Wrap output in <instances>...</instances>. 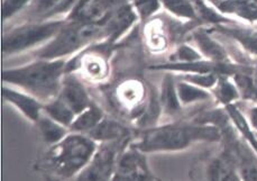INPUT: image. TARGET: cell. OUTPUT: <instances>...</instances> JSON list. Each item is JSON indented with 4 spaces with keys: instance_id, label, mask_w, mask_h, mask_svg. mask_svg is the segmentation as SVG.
<instances>
[{
    "instance_id": "6da1fadb",
    "label": "cell",
    "mask_w": 257,
    "mask_h": 181,
    "mask_svg": "<svg viewBox=\"0 0 257 181\" xmlns=\"http://www.w3.org/2000/svg\"><path fill=\"white\" fill-rule=\"evenodd\" d=\"M66 63L64 59L39 58L31 63L4 70V82L15 85L18 89L47 103L59 96L62 82L65 77Z\"/></svg>"
},
{
    "instance_id": "7a4b0ae2",
    "label": "cell",
    "mask_w": 257,
    "mask_h": 181,
    "mask_svg": "<svg viewBox=\"0 0 257 181\" xmlns=\"http://www.w3.org/2000/svg\"><path fill=\"white\" fill-rule=\"evenodd\" d=\"M219 137L216 127L177 123L146 128L132 145L144 153L171 152L183 150L196 141H218Z\"/></svg>"
},
{
    "instance_id": "3957f363",
    "label": "cell",
    "mask_w": 257,
    "mask_h": 181,
    "mask_svg": "<svg viewBox=\"0 0 257 181\" xmlns=\"http://www.w3.org/2000/svg\"><path fill=\"white\" fill-rule=\"evenodd\" d=\"M97 147V142L89 135L70 132L64 139L51 145L45 162L52 172L62 178L78 177L92 159Z\"/></svg>"
},
{
    "instance_id": "277c9868",
    "label": "cell",
    "mask_w": 257,
    "mask_h": 181,
    "mask_svg": "<svg viewBox=\"0 0 257 181\" xmlns=\"http://www.w3.org/2000/svg\"><path fill=\"white\" fill-rule=\"evenodd\" d=\"M102 40H104L102 24L66 20L58 34L41 47L37 56L50 60L64 59Z\"/></svg>"
},
{
    "instance_id": "5b68a950",
    "label": "cell",
    "mask_w": 257,
    "mask_h": 181,
    "mask_svg": "<svg viewBox=\"0 0 257 181\" xmlns=\"http://www.w3.org/2000/svg\"><path fill=\"white\" fill-rule=\"evenodd\" d=\"M65 23L66 18H47L45 21L27 23L13 28L3 37L2 50L4 55L21 53L37 45H45L58 34Z\"/></svg>"
},
{
    "instance_id": "8992f818",
    "label": "cell",
    "mask_w": 257,
    "mask_h": 181,
    "mask_svg": "<svg viewBox=\"0 0 257 181\" xmlns=\"http://www.w3.org/2000/svg\"><path fill=\"white\" fill-rule=\"evenodd\" d=\"M126 142L127 139L100 143L92 159L77 178L81 180H112L119 156L125 150L122 144Z\"/></svg>"
},
{
    "instance_id": "52a82bcc",
    "label": "cell",
    "mask_w": 257,
    "mask_h": 181,
    "mask_svg": "<svg viewBox=\"0 0 257 181\" xmlns=\"http://www.w3.org/2000/svg\"><path fill=\"white\" fill-rule=\"evenodd\" d=\"M154 179L147 164L144 152L130 145L123 150L117 162L112 180H151Z\"/></svg>"
},
{
    "instance_id": "ba28073f",
    "label": "cell",
    "mask_w": 257,
    "mask_h": 181,
    "mask_svg": "<svg viewBox=\"0 0 257 181\" xmlns=\"http://www.w3.org/2000/svg\"><path fill=\"white\" fill-rule=\"evenodd\" d=\"M139 20L140 17L131 3L123 4L102 23H100L102 24L104 30V41L107 42V44L116 43Z\"/></svg>"
},
{
    "instance_id": "9c48e42d",
    "label": "cell",
    "mask_w": 257,
    "mask_h": 181,
    "mask_svg": "<svg viewBox=\"0 0 257 181\" xmlns=\"http://www.w3.org/2000/svg\"><path fill=\"white\" fill-rule=\"evenodd\" d=\"M2 96L5 102H8L15 106L28 121L37 123L43 113V104L36 97L27 94L21 89H13L4 87Z\"/></svg>"
},
{
    "instance_id": "30bf717a",
    "label": "cell",
    "mask_w": 257,
    "mask_h": 181,
    "mask_svg": "<svg viewBox=\"0 0 257 181\" xmlns=\"http://www.w3.org/2000/svg\"><path fill=\"white\" fill-rule=\"evenodd\" d=\"M59 97L72 109L75 115H79L92 104L84 85L73 75H65Z\"/></svg>"
},
{
    "instance_id": "8fae6325",
    "label": "cell",
    "mask_w": 257,
    "mask_h": 181,
    "mask_svg": "<svg viewBox=\"0 0 257 181\" xmlns=\"http://www.w3.org/2000/svg\"><path fill=\"white\" fill-rule=\"evenodd\" d=\"M126 3L128 0H90L78 14L66 20L83 23H102L117 8Z\"/></svg>"
},
{
    "instance_id": "7c38bea8",
    "label": "cell",
    "mask_w": 257,
    "mask_h": 181,
    "mask_svg": "<svg viewBox=\"0 0 257 181\" xmlns=\"http://www.w3.org/2000/svg\"><path fill=\"white\" fill-rule=\"evenodd\" d=\"M78 68L85 78L93 81H101L109 73L107 56L101 52L90 51L88 54H79Z\"/></svg>"
},
{
    "instance_id": "4fadbf2b",
    "label": "cell",
    "mask_w": 257,
    "mask_h": 181,
    "mask_svg": "<svg viewBox=\"0 0 257 181\" xmlns=\"http://www.w3.org/2000/svg\"><path fill=\"white\" fill-rule=\"evenodd\" d=\"M87 135L99 143L125 140L130 136L127 128L123 127L121 124L106 117H103L101 122L93 130L90 131Z\"/></svg>"
},
{
    "instance_id": "5bb4252c",
    "label": "cell",
    "mask_w": 257,
    "mask_h": 181,
    "mask_svg": "<svg viewBox=\"0 0 257 181\" xmlns=\"http://www.w3.org/2000/svg\"><path fill=\"white\" fill-rule=\"evenodd\" d=\"M159 101L161 109L168 115L173 116L181 111V102L179 99L177 83L174 82L172 74L166 73L162 81Z\"/></svg>"
},
{
    "instance_id": "9a60e30c",
    "label": "cell",
    "mask_w": 257,
    "mask_h": 181,
    "mask_svg": "<svg viewBox=\"0 0 257 181\" xmlns=\"http://www.w3.org/2000/svg\"><path fill=\"white\" fill-rule=\"evenodd\" d=\"M103 118V114L97 105L93 103L90 106L84 109L82 113L75 116L73 123L69 127L70 132L82 133V134H88V133L93 130L98 124L101 122Z\"/></svg>"
},
{
    "instance_id": "2e32d148",
    "label": "cell",
    "mask_w": 257,
    "mask_h": 181,
    "mask_svg": "<svg viewBox=\"0 0 257 181\" xmlns=\"http://www.w3.org/2000/svg\"><path fill=\"white\" fill-rule=\"evenodd\" d=\"M36 125L39 126L43 140L50 145H53L55 143L60 142L70 133V130L68 127H65L62 125V124L54 121L53 118L46 115L44 112L42 113V115L39 118V121H37Z\"/></svg>"
},
{
    "instance_id": "e0dca14e",
    "label": "cell",
    "mask_w": 257,
    "mask_h": 181,
    "mask_svg": "<svg viewBox=\"0 0 257 181\" xmlns=\"http://www.w3.org/2000/svg\"><path fill=\"white\" fill-rule=\"evenodd\" d=\"M117 98L122 106L136 108L145 98V89L140 81H126L117 89Z\"/></svg>"
},
{
    "instance_id": "ac0fdd59",
    "label": "cell",
    "mask_w": 257,
    "mask_h": 181,
    "mask_svg": "<svg viewBox=\"0 0 257 181\" xmlns=\"http://www.w3.org/2000/svg\"><path fill=\"white\" fill-rule=\"evenodd\" d=\"M43 112L49 115L54 121L62 124L65 127H70L75 118L74 112L71 109L64 101L58 96L52 101L44 103L43 105Z\"/></svg>"
},
{
    "instance_id": "d6986e66",
    "label": "cell",
    "mask_w": 257,
    "mask_h": 181,
    "mask_svg": "<svg viewBox=\"0 0 257 181\" xmlns=\"http://www.w3.org/2000/svg\"><path fill=\"white\" fill-rule=\"evenodd\" d=\"M194 41L202 53L207 55L211 61L225 62L227 60L225 50L204 32L194 33Z\"/></svg>"
},
{
    "instance_id": "ffe728a7",
    "label": "cell",
    "mask_w": 257,
    "mask_h": 181,
    "mask_svg": "<svg viewBox=\"0 0 257 181\" xmlns=\"http://www.w3.org/2000/svg\"><path fill=\"white\" fill-rule=\"evenodd\" d=\"M219 9L225 13H230L234 15L248 21L257 20V4L251 0H228V2L219 5Z\"/></svg>"
},
{
    "instance_id": "44dd1931",
    "label": "cell",
    "mask_w": 257,
    "mask_h": 181,
    "mask_svg": "<svg viewBox=\"0 0 257 181\" xmlns=\"http://www.w3.org/2000/svg\"><path fill=\"white\" fill-rule=\"evenodd\" d=\"M177 90L181 104L184 105H189L200 101H206V99H209V97H210V95L203 88L193 83L187 82V81L178 82Z\"/></svg>"
},
{
    "instance_id": "7402d4cb",
    "label": "cell",
    "mask_w": 257,
    "mask_h": 181,
    "mask_svg": "<svg viewBox=\"0 0 257 181\" xmlns=\"http://www.w3.org/2000/svg\"><path fill=\"white\" fill-rule=\"evenodd\" d=\"M162 6L174 16L187 20H197L196 9L191 0H161Z\"/></svg>"
},
{
    "instance_id": "603a6c76",
    "label": "cell",
    "mask_w": 257,
    "mask_h": 181,
    "mask_svg": "<svg viewBox=\"0 0 257 181\" xmlns=\"http://www.w3.org/2000/svg\"><path fill=\"white\" fill-rule=\"evenodd\" d=\"M208 178L212 180H236L238 179V175L227 160L216 159L209 165Z\"/></svg>"
},
{
    "instance_id": "cb8c5ba5",
    "label": "cell",
    "mask_w": 257,
    "mask_h": 181,
    "mask_svg": "<svg viewBox=\"0 0 257 181\" xmlns=\"http://www.w3.org/2000/svg\"><path fill=\"white\" fill-rule=\"evenodd\" d=\"M221 32L234 37L246 50L254 54H257V34L248 30H242V28H227L222 27Z\"/></svg>"
},
{
    "instance_id": "d4e9b609",
    "label": "cell",
    "mask_w": 257,
    "mask_h": 181,
    "mask_svg": "<svg viewBox=\"0 0 257 181\" xmlns=\"http://www.w3.org/2000/svg\"><path fill=\"white\" fill-rule=\"evenodd\" d=\"M128 2L131 3L140 20L143 22L149 21L153 17L162 6L161 0H128Z\"/></svg>"
},
{
    "instance_id": "484cf974",
    "label": "cell",
    "mask_w": 257,
    "mask_h": 181,
    "mask_svg": "<svg viewBox=\"0 0 257 181\" xmlns=\"http://www.w3.org/2000/svg\"><path fill=\"white\" fill-rule=\"evenodd\" d=\"M215 94L219 101L225 105H229L239 96L238 90L226 79H220L217 81Z\"/></svg>"
},
{
    "instance_id": "4316f807",
    "label": "cell",
    "mask_w": 257,
    "mask_h": 181,
    "mask_svg": "<svg viewBox=\"0 0 257 181\" xmlns=\"http://www.w3.org/2000/svg\"><path fill=\"white\" fill-rule=\"evenodd\" d=\"M33 0H3L2 6V18L3 22L12 20L23 9L31 6Z\"/></svg>"
},
{
    "instance_id": "83f0119b",
    "label": "cell",
    "mask_w": 257,
    "mask_h": 181,
    "mask_svg": "<svg viewBox=\"0 0 257 181\" xmlns=\"http://www.w3.org/2000/svg\"><path fill=\"white\" fill-rule=\"evenodd\" d=\"M162 26H155L152 24L149 31L146 32L147 45L151 47L152 51H162L166 47V36L163 33Z\"/></svg>"
},
{
    "instance_id": "f1b7e54d",
    "label": "cell",
    "mask_w": 257,
    "mask_h": 181,
    "mask_svg": "<svg viewBox=\"0 0 257 181\" xmlns=\"http://www.w3.org/2000/svg\"><path fill=\"white\" fill-rule=\"evenodd\" d=\"M63 2L64 0H33L30 7L34 15L49 18L52 12Z\"/></svg>"
},
{
    "instance_id": "f546056e",
    "label": "cell",
    "mask_w": 257,
    "mask_h": 181,
    "mask_svg": "<svg viewBox=\"0 0 257 181\" xmlns=\"http://www.w3.org/2000/svg\"><path fill=\"white\" fill-rule=\"evenodd\" d=\"M184 80L201 88H211L218 81L216 73H189L184 75Z\"/></svg>"
},
{
    "instance_id": "4dcf8cb0",
    "label": "cell",
    "mask_w": 257,
    "mask_h": 181,
    "mask_svg": "<svg viewBox=\"0 0 257 181\" xmlns=\"http://www.w3.org/2000/svg\"><path fill=\"white\" fill-rule=\"evenodd\" d=\"M175 61L179 62H191V61H198L201 59V55H200L198 52L192 49L191 46L188 45H182L180 46L177 53L174 55Z\"/></svg>"
},
{
    "instance_id": "1f68e13d",
    "label": "cell",
    "mask_w": 257,
    "mask_h": 181,
    "mask_svg": "<svg viewBox=\"0 0 257 181\" xmlns=\"http://www.w3.org/2000/svg\"><path fill=\"white\" fill-rule=\"evenodd\" d=\"M249 120L251 125L257 130V107L251 108L249 111Z\"/></svg>"
}]
</instances>
